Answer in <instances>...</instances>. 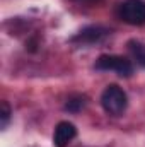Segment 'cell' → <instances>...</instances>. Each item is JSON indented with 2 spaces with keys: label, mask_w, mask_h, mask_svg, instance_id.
I'll list each match as a JSON object with an SVG mask.
<instances>
[{
  "label": "cell",
  "mask_w": 145,
  "mask_h": 147,
  "mask_svg": "<svg viewBox=\"0 0 145 147\" xmlns=\"http://www.w3.org/2000/svg\"><path fill=\"white\" fill-rule=\"evenodd\" d=\"M118 16L130 26L145 24V0H125L118 9Z\"/></svg>",
  "instance_id": "2"
},
{
  "label": "cell",
  "mask_w": 145,
  "mask_h": 147,
  "mask_svg": "<svg viewBox=\"0 0 145 147\" xmlns=\"http://www.w3.org/2000/svg\"><path fill=\"white\" fill-rule=\"evenodd\" d=\"M97 70H113L121 77H130L133 74V65L128 58L119 55H101L94 65Z\"/></svg>",
  "instance_id": "3"
},
{
  "label": "cell",
  "mask_w": 145,
  "mask_h": 147,
  "mask_svg": "<svg viewBox=\"0 0 145 147\" xmlns=\"http://www.w3.org/2000/svg\"><path fill=\"white\" fill-rule=\"evenodd\" d=\"M109 34V31L103 26H89L85 29H82L77 36L73 38V43H82V45H92V43H97L101 39Z\"/></svg>",
  "instance_id": "5"
},
{
  "label": "cell",
  "mask_w": 145,
  "mask_h": 147,
  "mask_svg": "<svg viewBox=\"0 0 145 147\" xmlns=\"http://www.w3.org/2000/svg\"><path fill=\"white\" fill-rule=\"evenodd\" d=\"M128 50H130L133 60L142 69H145V45L144 43L138 41V39H132V41H128Z\"/></svg>",
  "instance_id": "6"
},
{
  "label": "cell",
  "mask_w": 145,
  "mask_h": 147,
  "mask_svg": "<svg viewBox=\"0 0 145 147\" xmlns=\"http://www.w3.org/2000/svg\"><path fill=\"white\" fill-rule=\"evenodd\" d=\"M77 135V128L70 121H60L55 127L53 134V144L55 147H67Z\"/></svg>",
  "instance_id": "4"
},
{
  "label": "cell",
  "mask_w": 145,
  "mask_h": 147,
  "mask_svg": "<svg viewBox=\"0 0 145 147\" xmlns=\"http://www.w3.org/2000/svg\"><path fill=\"white\" fill-rule=\"evenodd\" d=\"M85 106V98L84 96H72L70 99H67V105H65V110L77 113Z\"/></svg>",
  "instance_id": "7"
},
{
  "label": "cell",
  "mask_w": 145,
  "mask_h": 147,
  "mask_svg": "<svg viewBox=\"0 0 145 147\" xmlns=\"http://www.w3.org/2000/svg\"><path fill=\"white\" fill-rule=\"evenodd\" d=\"M101 105H103V110L108 115L121 116L126 111V106H128V96L119 86L109 84L101 94Z\"/></svg>",
  "instance_id": "1"
},
{
  "label": "cell",
  "mask_w": 145,
  "mask_h": 147,
  "mask_svg": "<svg viewBox=\"0 0 145 147\" xmlns=\"http://www.w3.org/2000/svg\"><path fill=\"white\" fill-rule=\"evenodd\" d=\"M77 2H87V3H94V2H99V0H77Z\"/></svg>",
  "instance_id": "9"
},
{
  "label": "cell",
  "mask_w": 145,
  "mask_h": 147,
  "mask_svg": "<svg viewBox=\"0 0 145 147\" xmlns=\"http://www.w3.org/2000/svg\"><path fill=\"white\" fill-rule=\"evenodd\" d=\"M10 115H12V110H10L9 103L2 101V111H0V127L2 128H7V125L10 121Z\"/></svg>",
  "instance_id": "8"
}]
</instances>
